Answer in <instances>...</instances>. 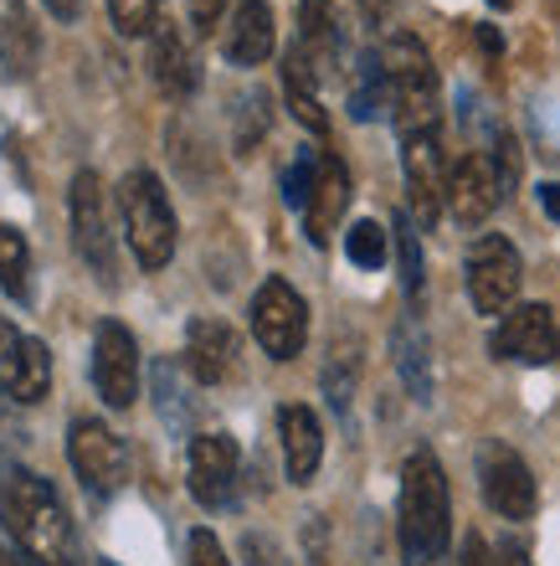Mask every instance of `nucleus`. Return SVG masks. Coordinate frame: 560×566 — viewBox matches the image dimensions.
I'll return each instance as SVG.
<instances>
[{
    "label": "nucleus",
    "mask_w": 560,
    "mask_h": 566,
    "mask_svg": "<svg viewBox=\"0 0 560 566\" xmlns=\"http://www.w3.org/2000/svg\"><path fill=\"white\" fill-rule=\"evenodd\" d=\"M0 525L31 566H77V531L57 490L31 469H6L0 479Z\"/></svg>",
    "instance_id": "obj_1"
},
{
    "label": "nucleus",
    "mask_w": 560,
    "mask_h": 566,
    "mask_svg": "<svg viewBox=\"0 0 560 566\" xmlns=\"http://www.w3.org/2000/svg\"><path fill=\"white\" fill-rule=\"evenodd\" d=\"M453 546V494L432 448L401 463V552L406 566H447Z\"/></svg>",
    "instance_id": "obj_2"
},
{
    "label": "nucleus",
    "mask_w": 560,
    "mask_h": 566,
    "mask_svg": "<svg viewBox=\"0 0 560 566\" xmlns=\"http://www.w3.org/2000/svg\"><path fill=\"white\" fill-rule=\"evenodd\" d=\"M381 73L385 93H391V124L401 139L412 135H437V67H432L427 46L416 42L412 31H397L381 46Z\"/></svg>",
    "instance_id": "obj_3"
},
{
    "label": "nucleus",
    "mask_w": 560,
    "mask_h": 566,
    "mask_svg": "<svg viewBox=\"0 0 560 566\" xmlns=\"http://www.w3.org/2000/svg\"><path fill=\"white\" fill-rule=\"evenodd\" d=\"M118 207H124V232L139 258V269H165L176 253V211L155 170H129L118 180Z\"/></svg>",
    "instance_id": "obj_4"
},
{
    "label": "nucleus",
    "mask_w": 560,
    "mask_h": 566,
    "mask_svg": "<svg viewBox=\"0 0 560 566\" xmlns=\"http://www.w3.org/2000/svg\"><path fill=\"white\" fill-rule=\"evenodd\" d=\"M252 335L263 345V356L294 360L309 340V304L288 279H263L252 294Z\"/></svg>",
    "instance_id": "obj_5"
},
{
    "label": "nucleus",
    "mask_w": 560,
    "mask_h": 566,
    "mask_svg": "<svg viewBox=\"0 0 560 566\" xmlns=\"http://www.w3.org/2000/svg\"><path fill=\"white\" fill-rule=\"evenodd\" d=\"M468 298L478 314H509L519 298V283H525V263H519V248L499 232H484V238L468 248Z\"/></svg>",
    "instance_id": "obj_6"
},
{
    "label": "nucleus",
    "mask_w": 560,
    "mask_h": 566,
    "mask_svg": "<svg viewBox=\"0 0 560 566\" xmlns=\"http://www.w3.org/2000/svg\"><path fill=\"white\" fill-rule=\"evenodd\" d=\"M73 242H77V258L88 263V273L104 289L118 283V248H114V232H108V211H104V186L93 170H77L73 176Z\"/></svg>",
    "instance_id": "obj_7"
},
{
    "label": "nucleus",
    "mask_w": 560,
    "mask_h": 566,
    "mask_svg": "<svg viewBox=\"0 0 560 566\" xmlns=\"http://www.w3.org/2000/svg\"><path fill=\"white\" fill-rule=\"evenodd\" d=\"M67 459H73L77 479L88 494H118L129 479V448L118 443V432L98 418H77L67 428Z\"/></svg>",
    "instance_id": "obj_8"
},
{
    "label": "nucleus",
    "mask_w": 560,
    "mask_h": 566,
    "mask_svg": "<svg viewBox=\"0 0 560 566\" xmlns=\"http://www.w3.org/2000/svg\"><path fill=\"white\" fill-rule=\"evenodd\" d=\"M478 490H484L488 510L504 521H530L535 515V474L509 443L478 448Z\"/></svg>",
    "instance_id": "obj_9"
},
{
    "label": "nucleus",
    "mask_w": 560,
    "mask_h": 566,
    "mask_svg": "<svg viewBox=\"0 0 560 566\" xmlns=\"http://www.w3.org/2000/svg\"><path fill=\"white\" fill-rule=\"evenodd\" d=\"M236 469H242V448L232 432H196L191 453H186V479H191L196 505L226 510L236 500Z\"/></svg>",
    "instance_id": "obj_10"
},
{
    "label": "nucleus",
    "mask_w": 560,
    "mask_h": 566,
    "mask_svg": "<svg viewBox=\"0 0 560 566\" xmlns=\"http://www.w3.org/2000/svg\"><path fill=\"white\" fill-rule=\"evenodd\" d=\"M488 350L499 360H519V366H550L560 360V329L556 314L546 304H519L494 325L488 335Z\"/></svg>",
    "instance_id": "obj_11"
},
{
    "label": "nucleus",
    "mask_w": 560,
    "mask_h": 566,
    "mask_svg": "<svg viewBox=\"0 0 560 566\" xmlns=\"http://www.w3.org/2000/svg\"><path fill=\"white\" fill-rule=\"evenodd\" d=\"M93 387L108 407H134L139 397V345L118 319H104L93 329Z\"/></svg>",
    "instance_id": "obj_12"
},
{
    "label": "nucleus",
    "mask_w": 560,
    "mask_h": 566,
    "mask_svg": "<svg viewBox=\"0 0 560 566\" xmlns=\"http://www.w3.org/2000/svg\"><path fill=\"white\" fill-rule=\"evenodd\" d=\"M401 170H406V191H412V222L437 227V217H443V207H447L443 139L437 135L401 139Z\"/></svg>",
    "instance_id": "obj_13"
},
{
    "label": "nucleus",
    "mask_w": 560,
    "mask_h": 566,
    "mask_svg": "<svg viewBox=\"0 0 560 566\" xmlns=\"http://www.w3.org/2000/svg\"><path fill=\"white\" fill-rule=\"evenodd\" d=\"M0 381L21 407L42 402L52 391V350L36 335H21L11 319H0Z\"/></svg>",
    "instance_id": "obj_14"
},
{
    "label": "nucleus",
    "mask_w": 560,
    "mask_h": 566,
    "mask_svg": "<svg viewBox=\"0 0 560 566\" xmlns=\"http://www.w3.org/2000/svg\"><path fill=\"white\" fill-rule=\"evenodd\" d=\"M499 201H504V180H499V165L488 155H463L447 170V211L463 227H484Z\"/></svg>",
    "instance_id": "obj_15"
},
{
    "label": "nucleus",
    "mask_w": 560,
    "mask_h": 566,
    "mask_svg": "<svg viewBox=\"0 0 560 566\" xmlns=\"http://www.w3.org/2000/svg\"><path fill=\"white\" fill-rule=\"evenodd\" d=\"M236 329L226 325V319H211V314H201V319H191V329H186V371L201 381V387H222L226 376L236 371Z\"/></svg>",
    "instance_id": "obj_16"
},
{
    "label": "nucleus",
    "mask_w": 560,
    "mask_h": 566,
    "mask_svg": "<svg viewBox=\"0 0 560 566\" xmlns=\"http://www.w3.org/2000/svg\"><path fill=\"white\" fill-rule=\"evenodd\" d=\"M345 207H350V170L339 155H319V176H314L309 207H304V232H309L314 248H329Z\"/></svg>",
    "instance_id": "obj_17"
},
{
    "label": "nucleus",
    "mask_w": 560,
    "mask_h": 566,
    "mask_svg": "<svg viewBox=\"0 0 560 566\" xmlns=\"http://www.w3.org/2000/svg\"><path fill=\"white\" fill-rule=\"evenodd\" d=\"M278 438H283L288 479H294V484H309V479L319 474V459H325V428L314 418V407H304V402L278 407Z\"/></svg>",
    "instance_id": "obj_18"
},
{
    "label": "nucleus",
    "mask_w": 560,
    "mask_h": 566,
    "mask_svg": "<svg viewBox=\"0 0 560 566\" xmlns=\"http://www.w3.org/2000/svg\"><path fill=\"white\" fill-rule=\"evenodd\" d=\"M149 73H155L165 98H176V104H186L201 88V67H196V52L186 46L180 27H155V36H149Z\"/></svg>",
    "instance_id": "obj_19"
},
{
    "label": "nucleus",
    "mask_w": 560,
    "mask_h": 566,
    "mask_svg": "<svg viewBox=\"0 0 560 566\" xmlns=\"http://www.w3.org/2000/svg\"><path fill=\"white\" fill-rule=\"evenodd\" d=\"M273 42H278V31H273V11H267V0H236V15L232 27H226V62L232 67H263L273 57Z\"/></svg>",
    "instance_id": "obj_20"
},
{
    "label": "nucleus",
    "mask_w": 560,
    "mask_h": 566,
    "mask_svg": "<svg viewBox=\"0 0 560 566\" xmlns=\"http://www.w3.org/2000/svg\"><path fill=\"white\" fill-rule=\"evenodd\" d=\"M298 52L319 77L339 67V21L329 0H298Z\"/></svg>",
    "instance_id": "obj_21"
},
{
    "label": "nucleus",
    "mask_w": 560,
    "mask_h": 566,
    "mask_svg": "<svg viewBox=\"0 0 560 566\" xmlns=\"http://www.w3.org/2000/svg\"><path fill=\"white\" fill-rule=\"evenodd\" d=\"M283 93H288V108H294V119L309 129V135H325L329 129V114H325V98H319V73L309 67L304 52H288L283 57Z\"/></svg>",
    "instance_id": "obj_22"
},
{
    "label": "nucleus",
    "mask_w": 560,
    "mask_h": 566,
    "mask_svg": "<svg viewBox=\"0 0 560 566\" xmlns=\"http://www.w3.org/2000/svg\"><path fill=\"white\" fill-rule=\"evenodd\" d=\"M391 350H397V371H401V381H406V391H412L416 402H432V350H427V335H422V325H416L412 314L397 319Z\"/></svg>",
    "instance_id": "obj_23"
},
{
    "label": "nucleus",
    "mask_w": 560,
    "mask_h": 566,
    "mask_svg": "<svg viewBox=\"0 0 560 566\" xmlns=\"http://www.w3.org/2000/svg\"><path fill=\"white\" fill-rule=\"evenodd\" d=\"M397 258H401V294H406V304H422V283H427V273H422V242H416V222L412 211H397Z\"/></svg>",
    "instance_id": "obj_24"
},
{
    "label": "nucleus",
    "mask_w": 560,
    "mask_h": 566,
    "mask_svg": "<svg viewBox=\"0 0 560 566\" xmlns=\"http://www.w3.org/2000/svg\"><path fill=\"white\" fill-rule=\"evenodd\" d=\"M381 108L391 114V93H385L381 52H366V57H360V77H355V93H350V114H355V119H376Z\"/></svg>",
    "instance_id": "obj_25"
},
{
    "label": "nucleus",
    "mask_w": 560,
    "mask_h": 566,
    "mask_svg": "<svg viewBox=\"0 0 560 566\" xmlns=\"http://www.w3.org/2000/svg\"><path fill=\"white\" fill-rule=\"evenodd\" d=\"M155 397H160V418L170 428H191V402H186L176 360H155Z\"/></svg>",
    "instance_id": "obj_26"
},
{
    "label": "nucleus",
    "mask_w": 560,
    "mask_h": 566,
    "mask_svg": "<svg viewBox=\"0 0 560 566\" xmlns=\"http://www.w3.org/2000/svg\"><path fill=\"white\" fill-rule=\"evenodd\" d=\"M0 289L11 298H27V238L15 227H0Z\"/></svg>",
    "instance_id": "obj_27"
},
{
    "label": "nucleus",
    "mask_w": 560,
    "mask_h": 566,
    "mask_svg": "<svg viewBox=\"0 0 560 566\" xmlns=\"http://www.w3.org/2000/svg\"><path fill=\"white\" fill-rule=\"evenodd\" d=\"M355 376H360V356L355 350H335L325 366V397L335 412H350L355 402Z\"/></svg>",
    "instance_id": "obj_28"
},
{
    "label": "nucleus",
    "mask_w": 560,
    "mask_h": 566,
    "mask_svg": "<svg viewBox=\"0 0 560 566\" xmlns=\"http://www.w3.org/2000/svg\"><path fill=\"white\" fill-rule=\"evenodd\" d=\"M345 258L355 269H381L385 263V227L381 222H355L345 232Z\"/></svg>",
    "instance_id": "obj_29"
},
{
    "label": "nucleus",
    "mask_w": 560,
    "mask_h": 566,
    "mask_svg": "<svg viewBox=\"0 0 560 566\" xmlns=\"http://www.w3.org/2000/svg\"><path fill=\"white\" fill-rule=\"evenodd\" d=\"M0 57H6V67H11L15 77L31 73V57H36V31L27 27V15L21 11L11 15V27L0 31Z\"/></svg>",
    "instance_id": "obj_30"
},
{
    "label": "nucleus",
    "mask_w": 560,
    "mask_h": 566,
    "mask_svg": "<svg viewBox=\"0 0 560 566\" xmlns=\"http://www.w3.org/2000/svg\"><path fill=\"white\" fill-rule=\"evenodd\" d=\"M319 155L325 149H298L294 155V165L283 170V201L294 211H304L309 207V191H314V176H319Z\"/></svg>",
    "instance_id": "obj_31"
},
{
    "label": "nucleus",
    "mask_w": 560,
    "mask_h": 566,
    "mask_svg": "<svg viewBox=\"0 0 560 566\" xmlns=\"http://www.w3.org/2000/svg\"><path fill=\"white\" fill-rule=\"evenodd\" d=\"M108 11H114V27L124 31V36H145V31H155L160 21V0H108Z\"/></svg>",
    "instance_id": "obj_32"
},
{
    "label": "nucleus",
    "mask_w": 560,
    "mask_h": 566,
    "mask_svg": "<svg viewBox=\"0 0 560 566\" xmlns=\"http://www.w3.org/2000/svg\"><path fill=\"white\" fill-rule=\"evenodd\" d=\"M236 104H242V114H236V149H252L267 135V98L252 88V93H242Z\"/></svg>",
    "instance_id": "obj_33"
},
{
    "label": "nucleus",
    "mask_w": 560,
    "mask_h": 566,
    "mask_svg": "<svg viewBox=\"0 0 560 566\" xmlns=\"http://www.w3.org/2000/svg\"><path fill=\"white\" fill-rule=\"evenodd\" d=\"M21 443H27V422L15 412V397H6V387H0V463L15 459Z\"/></svg>",
    "instance_id": "obj_34"
},
{
    "label": "nucleus",
    "mask_w": 560,
    "mask_h": 566,
    "mask_svg": "<svg viewBox=\"0 0 560 566\" xmlns=\"http://www.w3.org/2000/svg\"><path fill=\"white\" fill-rule=\"evenodd\" d=\"M242 562L247 566H294L288 556H283L278 541L263 536V531H247V536H242Z\"/></svg>",
    "instance_id": "obj_35"
},
{
    "label": "nucleus",
    "mask_w": 560,
    "mask_h": 566,
    "mask_svg": "<svg viewBox=\"0 0 560 566\" xmlns=\"http://www.w3.org/2000/svg\"><path fill=\"white\" fill-rule=\"evenodd\" d=\"M186 566H232L222 552V541L211 536V531H191V556H186Z\"/></svg>",
    "instance_id": "obj_36"
},
{
    "label": "nucleus",
    "mask_w": 560,
    "mask_h": 566,
    "mask_svg": "<svg viewBox=\"0 0 560 566\" xmlns=\"http://www.w3.org/2000/svg\"><path fill=\"white\" fill-rule=\"evenodd\" d=\"M499 155H494V165H499V180H504V196L515 191V180H519V145L509 135H499Z\"/></svg>",
    "instance_id": "obj_37"
},
{
    "label": "nucleus",
    "mask_w": 560,
    "mask_h": 566,
    "mask_svg": "<svg viewBox=\"0 0 560 566\" xmlns=\"http://www.w3.org/2000/svg\"><path fill=\"white\" fill-rule=\"evenodd\" d=\"M186 6H191V21H196V27L211 31L216 21H222V6H226V0H186Z\"/></svg>",
    "instance_id": "obj_38"
},
{
    "label": "nucleus",
    "mask_w": 560,
    "mask_h": 566,
    "mask_svg": "<svg viewBox=\"0 0 560 566\" xmlns=\"http://www.w3.org/2000/svg\"><path fill=\"white\" fill-rule=\"evenodd\" d=\"M499 566H530V552H525V541H515V536H504L499 541V556H494Z\"/></svg>",
    "instance_id": "obj_39"
},
{
    "label": "nucleus",
    "mask_w": 560,
    "mask_h": 566,
    "mask_svg": "<svg viewBox=\"0 0 560 566\" xmlns=\"http://www.w3.org/2000/svg\"><path fill=\"white\" fill-rule=\"evenodd\" d=\"M463 566H499V562L488 556L484 536H468V541H463Z\"/></svg>",
    "instance_id": "obj_40"
},
{
    "label": "nucleus",
    "mask_w": 560,
    "mask_h": 566,
    "mask_svg": "<svg viewBox=\"0 0 560 566\" xmlns=\"http://www.w3.org/2000/svg\"><path fill=\"white\" fill-rule=\"evenodd\" d=\"M540 207H546L550 222H560V180H546V186H540Z\"/></svg>",
    "instance_id": "obj_41"
},
{
    "label": "nucleus",
    "mask_w": 560,
    "mask_h": 566,
    "mask_svg": "<svg viewBox=\"0 0 560 566\" xmlns=\"http://www.w3.org/2000/svg\"><path fill=\"white\" fill-rule=\"evenodd\" d=\"M46 11L57 15V21H77V11H83V0H46Z\"/></svg>",
    "instance_id": "obj_42"
},
{
    "label": "nucleus",
    "mask_w": 560,
    "mask_h": 566,
    "mask_svg": "<svg viewBox=\"0 0 560 566\" xmlns=\"http://www.w3.org/2000/svg\"><path fill=\"white\" fill-rule=\"evenodd\" d=\"M385 6H391V0H360V11H366L370 21H381V15H385Z\"/></svg>",
    "instance_id": "obj_43"
},
{
    "label": "nucleus",
    "mask_w": 560,
    "mask_h": 566,
    "mask_svg": "<svg viewBox=\"0 0 560 566\" xmlns=\"http://www.w3.org/2000/svg\"><path fill=\"white\" fill-rule=\"evenodd\" d=\"M478 42H484L488 52H499V31H494V27H484V31H478Z\"/></svg>",
    "instance_id": "obj_44"
},
{
    "label": "nucleus",
    "mask_w": 560,
    "mask_h": 566,
    "mask_svg": "<svg viewBox=\"0 0 560 566\" xmlns=\"http://www.w3.org/2000/svg\"><path fill=\"white\" fill-rule=\"evenodd\" d=\"M0 566H21V562H15V556H11V552H0Z\"/></svg>",
    "instance_id": "obj_45"
},
{
    "label": "nucleus",
    "mask_w": 560,
    "mask_h": 566,
    "mask_svg": "<svg viewBox=\"0 0 560 566\" xmlns=\"http://www.w3.org/2000/svg\"><path fill=\"white\" fill-rule=\"evenodd\" d=\"M488 6H509V0H488Z\"/></svg>",
    "instance_id": "obj_46"
},
{
    "label": "nucleus",
    "mask_w": 560,
    "mask_h": 566,
    "mask_svg": "<svg viewBox=\"0 0 560 566\" xmlns=\"http://www.w3.org/2000/svg\"><path fill=\"white\" fill-rule=\"evenodd\" d=\"M104 566H108V562H104Z\"/></svg>",
    "instance_id": "obj_47"
}]
</instances>
